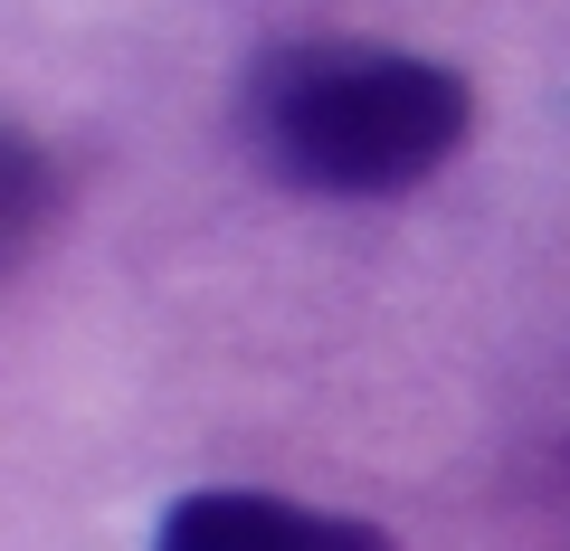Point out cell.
Listing matches in <instances>:
<instances>
[{
    "label": "cell",
    "instance_id": "6da1fadb",
    "mask_svg": "<svg viewBox=\"0 0 570 551\" xmlns=\"http://www.w3.org/2000/svg\"><path fill=\"white\" fill-rule=\"evenodd\" d=\"M247 144L285 190L314 200H400L438 181L475 134V86L419 48L285 39L247 67Z\"/></svg>",
    "mask_w": 570,
    "mask_h": 551
},
{
    "label": "cell",
    "instance_id": "7a4b0ae2",
    "mask_svg": "<svg viewBox=\"0 0 570 551\" xmlns=\"http://www.w3.org/2000/svg\"><path fill=\"white\" fill-rule=\"evenodd\" d=\"M153 551H400V542L362 513H324V504L257 494V485H200L163 504Z\"/></svg>",
    "mask_w": 570,
    "mask_h": 551
},
{
    "label": "cell",
    "instance_id": "3957f363",
    "mask_svg": "<svg viewBox=\"0 0 570 551\" xmlns=\"http://www.w3.org/2000/svg\"><path fill=\"white\" fill-rule=\"evenodd\" d=\"M48 209H58V171H48V152L29 144V134H0V266H29Z\"/></svg>",
    "mask_w": 570,
    "mask_h": 551
}]
</instances>
